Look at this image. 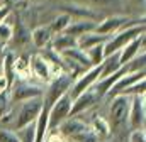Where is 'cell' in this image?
Wrapping results in <instances>:
<instances>
[{"instance_id": "obj_3", "label": "cell", "mask_w": 146, "mask_h": 142, "mask_svg": "<svg viewBox=\"0 0 146 142\" xmlns=\"http://www.w3.org/2000/svg\"><path fill=\"white\" fill-rule=\"evenodd\" d=\"M42 110V97H37V98H31V100H26L19 105L17 110V115H14V120H12V130H19L26 125H31L36 122V118L39 117Z\"/></svg>"}, {"instance_id": "obj_19", "label": "cell", "mask_w": 146, "mask_h": 142, "mask_svg": "<svg viewBox=\"0 0 146 142\" xmlns=\"http://www.w3.org/2000/svg\"><path fill=\"white\" fill-rule=\"evenodd\" d=\"M51 49L54 51V53H63L65 49H70V47H75L76 46V39L72 37V36L65 34V32H61V34H56L53 36V39H51Z\"/></svg>"}, {"instance_id": "obj_25", "label": "cell", "mask_w": 146, "mask_h": 142, "mask_svg": "<svg viewBox=\"0 0 146 142\" xmlns=\"http://www.w3.org/2000/svg\"><path fill=\"white\" fill-rule=\"evenodd\" d=\"M145 64H146V54H145V51H139V53L126 64V70H127V73L145 71Z\"/></svg>"}, {"instance_id": "obj_4", "label": "cell", "mask_w": 146, "mask_h": 142, "mask_svg": "<svg viewBox=\"0 0 146 142\" xmlns=\"http://www.w3.org/2000/svg\"><path fill=\"white\" fill-rule=\"evenodd\" d=\"M9 93H10L12 103H22L26 100L42 97L44 88H42L41 83H33L31 80H15L10 85Z\"/></svg>"}, {"instance_id": "obj_18", "label": "cell", "mask_w": 146, "mask_h": 142, "mask_svg": "<svg viewBox=\"0 0 146 142\" xmlns=\"http://www.w3.org/2000/svg\"><path fill=\"white\" fill-rule=\"evenodd\" d=\"M14 71H15V80H29L31 78V56L29 54H21L14 61Z\"/></svg>"}, {"instance_id": "obj_11", "label": "cell", "mask_w": 146, "mask_h": 142, "mask_svg": "<svg viewBox=\"0 0 146 142\" xmlns=\"http://www.w3.org/2000/svg\"><path fill=\"white\" fill-rule=\"evenodd\" d=\"M31 76H34L39 83H49L51 78H53L49 63L41 54H33L31 56Z\"/></svg>"}, {"instance_id": "obj_12", "label": "cell", "mask_w": 146, "mask_h": 142, "mask_svg": "<svg viewBox=\"0 0 146 142\" xmlns=\"http://www.w3.org/2000/svg\"><path fill=\"white\" fill-rule=\"evenodd\" d=\"M145 74H146L145 71H138V73H126V74H122V76L114 83V86L109 90L107 97L114 98V97H117V95H122V91H124L126 88H129L131 85H134V83H138V81H141V80H146Z\"/></svg>"}, {"instance_id": "obj_27", "label": "cell", "mask_w": 146, "mask_h": 142, "mask_svg": "<svg viewBox=\"0 0 146 142\" xmlns=\"http://www.w3.org/2000/svg\"><path fill=\"white\" fill-rule=\"evenodd\" d=\"M17 137H19V142H34L36 141V132H34V124L31 125H26L19 130H15Z\"/></svg>"}, {"instance_id": "obj_37", "label": "cell", "mask_w": 146, "mask_h": 142, "mask_svg": "<svg viewBox=\"0 0 146 142\" xmlns=\"http://www.w3.org/2000/svg\"><path fill=\"white\" fill-rule=\"evenodd\" d=\"M0 5H2V2H0Z\"/></svg>"}, {"instance_id": "obj_15", "label": "cell", "mask_w": 146, "mask_h": 142, "mask_svg": "<svg viewBox=\"0 0 146 142\" xmlns=\"http://www.w3.org/2000/svg\"><path fill=\"white\" fill-rule=\"evenodd\" d=\"M51 39H53V34H51L48 24L37 26V27L33 29V32H31V42L36 46L37 49H44V47H48L49 42H51Z\"/></svg>"}, {"instance_id": "obj_30", "label": "cell", "mask_w": 146, "mask_h": 142, "mask_svg": "<svg viewBox=\"0 0 146 142\" xmlns=\"http://www.w3.org/2000/svg\"><path fill=\"white\" fill-rule=\"evenodd\" d=\"M75 142H100V139L90 130V127H87L85 130H82L80 134H76V135H73L72 137Z\"/></svg>"}, {"instance_id": "obj_13", "label": "cell", "mask_w": 146, "mask_h": 142, "mask_svg": "<svg viewBox=\"0 0 146 142\" xmlns=\"http://www.w3.org/2000/svg\"><path fill=\"white\" fill-rule=\"evenodd\" d=\"M139 51H145V34L138 36L136 39H133L131 42H127L121 51H119V59H121V64L126 66Z\"/></svg>"}, {"instance_id": "obj_22", "label": "cell", "mask_w": 146, "mask_h": 142, "mask_svg": "<svg viewBox=\"0 0 146 142\" xmlns=\"http://www.w3.org/2000/svg\"><path fill=\"white\" fill-rule=\"evenodd\" d=\"M90 130L99 137V139H106V137H110V127L107 118L104 117H94L92 122H90Z\"/></svg>"}, {"instance_id": "obj_26", "label": "cell", "mask_w": 146, "mask_h": 142, "mask_svg": "<svg viewBox=\"0 0 146 142\" xmlns=\"http://www.w3.org/2000/svg\"><path fill=\"white\" fill-rule=\"evenodd\" d=\"M14 26L10 24V15L0 24V46H3V44H7L10 39H12V29Z\"/></svg>"}, {"instance_id": "obj_36", "label": "cell", "mask_w": 146, "mask_h": 142, "mask_svg": "<svg viewBox=\"0 0 146 142\" xmlns=\"http://www.w3.org/2000/svg\"><path fill=\"white\" fill-rule=\"evenodd\" d=\"M133 2H136V3H139V5H141V7H143V5H145V0H133Z\"/></svg>"}, {"instance_id": "obj_35", "label": "cell", "mask_w": 146, "mask_h": 142, "mask_svg": "<svg viewBox=\"0 0 146 142\" xmlns=\"http://www.w3.org/2000/svg\"><path fill=\"white\" fill-rule=\"evenodd\" d=\"M7 90H9V83H7L5 76L0 74V93H2V91H7Z\"/></svg>"}, {"instance_id": "obj_23", "label": "cell", "mask_w": 146, "mask_h": 142, "mask_svg": "<svg viewBox=\"0 0 146 142\" xmlns=\"http://www.w3.org/2000/svg\"><path fill=\"white\" fill-rule=\"evenodd\" d=\"M12 39L15 42V46H27L31 42V31L26 29V26L17 19L15 22V27H12Z\"/></svg>"}, {"instance_id": "obj_17", "label": "cell", "mask_w": 146, "mask_h": 142, "mask_svg": "<svg viewBox=\"0 0 146 142\" xmlns=\"http://www.w3.org/2000/svg\"><path fill=\"white\" fill-rule=\"evenodd\" d=\"M95 26H97V22H92V20H72L70 26L65 29V34H68L76 39L82 34L95 31Z\"/></svg>"}, {"instance_id": "obj_24", "label": "cell", "mask_w": 146, "mask_h": 142, "mask_svg": "<svg viewBox=\"0 0 146 142\" xmlns=\"http://www.w3.org/2000/svg\"><path fill=\"white\" fill-rule=\"evenodd\" d=\"M85 53H87L88 61H90L92 66H99V64H102V61H104V58H106V54H104V44H97V46L90 47V49L85 51Z\"/></svg>"}, {"instance_id": "obj_2", "label": "cell", "mask_w": 146, "mask_h": 142, "mask_svg": "<svg viewBox=\"0 0 146 142\" xmlns=\"http://www.w3.org/2000/svg\"><path fill=\"white\" fill-rule=\"evenodd\" d=\"M141 34H145V20L136 22V24H133V26H127V27L117 31L115 34H112L109 39L104 42V54L109 56L112 53L121 51L127 42H131L133 39H136L138 36H141Z\"/></svg>"}, {"instance_id": "obj_8", "label": "cell", "mask_w": 146, "mask_h": 142, "mask_svg": "<svg viewBox=\"0 0 146 142\" xmlns=\"http://www.w3.org/2000/svg\"><path fill=\"white\" fill-rule=\"evenodd\" d=\"M141 20H145V19H141ZM141 20H139V22H141ZM133 24H136V20H131V19L126 17V15L115 14V15L106 17V19H102L100 22H97L95 32L110 37L112 34H115L117 31H121V29H124V27H127V26H133Z\"/></svg>"}, {"instance_id": "obj_14", "label": "cell", "mask_w": 146, "mask_h": 142, "mask_svg": "<svg viewBox=\"0 0 146 142\" xmlns=\"http://www.w3.org/2000/svg\"><path fill=\"white\" fill-rule=\"evenodd\" d=\"M88 127V124L87 122H83V120H80L78 117H68L56 130L60 132V135H66V137H70L72 139L73 135H76V134H80L82 130H85Z\"/></svg>"}, {"instance_id": "obj_31", "label": "cell", "mask_w": 146, "mask_h": 142, "mask_svg": "<svg viewBox=\"0 0 146 142\" xmlns=\"http://www.w3.org/2000/svg\"><path fill=\"white\" fill-rule=\"evenodd\" d=\"M10 110H12V100H10L9 90H7V91H2V93H0V118H2L5 113H9Z\"/></svg>"}, {"instance_id": "obj_32", "label": "cell", "mask_w": 146, "mask_h": 142, "mask_svg": "<svg viewBox=\"0 0 146 142\" xmlns=\"http://www.w3.org/2000/svg\"><path fill=\"white\" fill-rule=\"evenodd\" d=\"M0 142H19V137H17L15 130L2 127L0 129Z\"/></svg>"}, {"instance_id": "obj_20", "label": "cell", "mask_w": 146, "mask_h": 142, "mask_svg": "<svg viewBox=\"0 0 146 142\" xmlns=\"http://www.w3.org/2000/svg\"><path fill=\"white\" fill-rule=\"evenodd\" d=\"M121 68H122V64H121V59H119V51H117V53H112L109 56H106L104 61H102V73H100V78L110 76V74L117 73ZM100 78H99V80H100Z\"/></svg>"}, {"instance_id": "obj_10", "label": "cell", "mask_w": 146, "mask_h": 142, "mask_svg": "<svg viewBox=\"0 0 146 142\" xmlns=\"http://www.w3.org/2000/svg\"><path fill=\"white\" fill-rule=\"evenodd\" d=\"M99 102H100V97L94 91V88L83 91L82 95H78L76 98H73L72 110H70V117H78L80 113H83V112L90 110L92 106H95Z\"/></svg>"}, {"instance_id": "obj_28", "label": "cell", "mask_w": 146, "mask_h": 142, "mask_svg": "<svg viewBox=\"0 0 146 142\" xmlns=\"http://www.w3.org/2000/svg\"><path fill=\"white\" fill-rule=\"evenodd\" d=\"M82 3L85 5H90V7H102V9H109V7H119L122 5V0H80Z\"/></svg>"}, {"instance_id": "obj_6", "label": "cell", "mask_w": 146, "mask_h": 142, "mask_svg": "<svg viewBox=\"0 0 146 142\" xmlns=\"http://www.w3.org/2000/svg\"><path fill=\"white\" fill-rule=\"evenodd\" d=\"M58 9L63 14H68L73 20H92V22H99V19H102V14L99 12V9H94L90 5H85L82 2H63L58 5Z\"/></svg>"}, {"instance_id": "obj_9", "label": "cell", "mask_w": 146, "mask_h": 142, "mask_svg": "<svg viewBox=\"0 0 146 142\" xmlns=\"http://www.w3.org/2000/svg\"><path fill=\"white\" fill-rule=\"evenodd\" d=\"M145 122H146V102H145V95L131 97L127 127H131L133 130H136V129H145Z\"/></svg>"}, {"instance_id": "obj_21", "label": "cell", "mask_w": 146, "mask_h": 142, "mask_svg": "<svg viewBox=\"0 0 146 142\" xmlns=\"http://www.w3.org/2000/svg\"><path fill=\"white\" fill-rule=\"evenodd\" d=\"M73 19L68 15V14H63V12H60L58 15H54L49 22H48V27H49V31H51V34L56 36V34H61V32H65V29L70 26V22H72Z\"/></svg>"}, {"instance_id": "obj_7", "label": "cell", "mask_w": 146, "mask_h": 142, "mask_svg": "<svg viewBox=\"0 0 146 142\" xmlns=\"http://www.w3.org/2000/svg\"><path fill=\"white\" fill-rule=\"evenodd\" d=\"M100 73H102V64L92 66V68H88L87 71H83L80 76H76L72 83V88L68 90V95L72 97V100L76 98L78 95H82L83 91L90 90L97 83V80L100 78Z\"/></svg>"}, {"instance_id": "obj_29", "label": "cell", "mask_w": 146, "mask_h": 142, "mask_svg": "<svg viewBox=\"0 0 146 142\" xmlns=\"http://www.w3.org/2000/svg\"><path fill=\"white\" fill-rule=\"evenodd\" d=\"M145 91H146V80H141V81L131 85L129 88H126L122 91V95H126V97H138V95H145Z\"/></svg>"}, {"instance_id": "obj_34", "label": "cell", "mask_w": 146, "mask_h": 142, "mask_svg": "<svg viewBox=\"0 0 146 142\" xmlns=\"http://www.w3.org/2000/svg\"><path fill=\"white\" fill-rule=\"evenodd\" d=\"M10 12H12V9H10V5H7V3H2L0 5V24L10 15Z\"/></svg>"}, {"instance_id": "obj_16", "label": "cell", "mask_w": 146, "mask_h": 142, "mask_svg": "<svg viewBox=\"0 0 146 142\" xmlns=\"http://www.w3.org/2000/svg\"><path fill=\"white\" fill-rule=\"evenodd\" d=\"M109 37L102 34H97L95 31L92 32H87V34H82L80 37H76V47L82 49V51H88L90 47L97 46V44H104Z\"/></svg>"}, {"instance_id": "obj_5", "label": "cell", "mask_w": 146, "mask_h": 142, "mask_svg": "<svg viewBox=\"0 0 146 142\" xmlns=\"http://www.w3.org/2000/svg\"><path fill=\"white\" fill-rule=\"evenodd\" d=\"M72 97L68 93H65L63 97H60L48 112V129L49 132H54L68 117H70V110H72Z\"/></svg>"}, {"instance_id": "obj_33", "label": "cell", "mask_w": 146, "mask_h": 142, "mask_svg": "<svg viewBox=\"0 0 146 142\" xmlns=\"http://www.w3.org/2000/svg\"><path fill=\"white\" fill-rule=\"evenodd\" d=\"M127 142H146V130L145 129H136V130H131Z\"/></svg>"}, {"instance_id": "obj_1", "label": "cell", "mask_w": 146, "mask_h": 142, "mask_svg": "<svg viewBox=\"0 0 146 142\" xmlns=\"http://www.w3.org/2000/svg\"><path fill=\"white\" fill-rule=\"evenodd\" d=\"M129 105H131V97L117 95V97L112 98L110 106H109V117H107L110 134H121L127 127Z\"/></svg>"}]
</instances>
